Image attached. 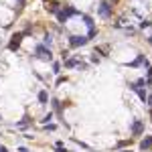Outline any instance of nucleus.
I'll return each instance as SVG.
<instances>
[{
    "mask_svg": "<svg viewBox=\"0 0 152 152\" xmlns=\"http://www.w3.org/2000/svg\"><path fill=\"white\" fill-rule=\"evenodd\" d=\"M87 37H71L69 39V45L71 47H83V45H87Z\"/></svg>",
    "mask_w": 152,
    "mask_h": 152,
    "instance_id": "obj_2",
    "label": "nucleus"
},
{
    "mask_svg": "<svg viewBox=\"0 0 152 152\" xmlns=\"http://www.w3.org/2000/svg\"><path fill=\"white\" fill-rule=\"evenodd\" d=\"M148 43H150V45H152V37H148Z\"/></svg>",
    "mask_w": 152,
    "mask_h": 152,
    "instance_id": "obj_15",
    "label": "nucleus"
},
{
    "mask_svg": "<svg viewBox=\"0 0 152 152\" xmlns=\"http://www.w3.org/2000/svg\"><path fill=\"white\" fill-rule=\"evenodd\" d=\"M142 130H144V126H142V122H138V120H136V122L132 124V132H134V134L138 136V134H142Z\"/></svg>",
    "mask_w": 152,
    "mask_h": 152,
    "instance_id": "obj_4",
    "label": "nucleus"
},
{
    "mask_svg": "<svg viewBox=\"0 0 152 152\" xmlns=\"http://www.w3.org/2000/svg\"><path fill=\"white\" fill-rule=\"evenodd\" d=\"M99 14H102V16H110V6H107L105 2L99 6Z\"/></svg>",
    "mask_w": 152,
    "mask_h": 152,
    "instance_id": "obj_6",
    "label": "nucleus"
},
{
    "mask_svg": "<svg viewBox=\"0 0 152 152\" xmlns=\"http://www.w3.org/2000/svg\"><path fill=\"white\" fill-rule=\"evenodd\" d=\"M0 152H8V150H6V148H4V146H0Z\"/></svg>",
    "mask_w": 152,
    "mask_h": 152,
    "instance_id": "obj_14",
    "label": "nucleus"
},
{
    "mask_svg": "<svg viewBox=\"0 0 152 152\" xmlns=\"http://www.w3.org/2000/svg\"><path fill=\"white\" fill-rule=\"evenodd\" d=\"M49 120H53V114H51V112H49L47 116L43 118V122H45V124H49Z\"/></svg>",
    "mask_w": 152,
    "mask_h": 152,
    "instance_id": "obj_10",
    "label": "nucleus"
},
{
    "mask_svg": "<svg viewBox=\"0 0 152 152\" xmlns=\"http://www.w3.org/2000/svg\"><path fill=\"white\" fill-rule=\"evenodd\" d=\"M77 65H81L77 59H69V61H65V67H77Z\"/></svg>",
    "mask_w": 152,
    "mask_h": 152,
    "instance_id": "obj_8",
    "label": "nucleus"
},
{
    "mask_svg": "<svg viewBox=\"0 0 152 152\" xmlns=\"http://www.w3.org/2000/svg\"><path fill=\"white\" fill-rule=\"evenodd\" d=\"M18 2H20V4H23V2H24V0H18Z\"/></svg>",
    "mask_w": 152,
    "mask_h": 152,
    "instance_id": "obj_16",
    "label": "nucleus"
},
{
    "mask_svg": "<svg viewBox=\"0 0 152 152\" xmlns=\"http://www.w3.org/2000/svg\"><path fill=\"white\" fill-rule=\"evenodd\" d=\"M122 152H130V150H122Z\"/></svg>",
    "mask_w": 152,
    "mask_h": 152,
    "instance_id": "obj_17",
    "label": "nucleus"
},
{
    "mask_svg": "<svg viewBox=\"0 0 152 152\" xmlns=\"http://www.w3.org/2000/svg\"><path fill=\"white\" fill-rule=\"evenodd\" d=\"M39 102H41V104H47L49 102V94L47 91H41V94H39Z\"/></svg>",
    "mask_w": 152,
    "mask_h": 152,
    "instance_id": "obj_7",
    "label": "nucleus"
},
{
    "mask_svg": "<svg viewBox=\"0 0 152 152\" xmlns=\"http://www.w3.org/2000/svg\"><path fill=\"white\" fill-rule=\"evenodd\" d=\"M61 71V65L59 63H53V73H59Z\"/></svg>",
    "mask_w": 152,
    "mask_h": 152,
    "instance_id": "obj_9",
    "label": "nucleus"
},
{
    "mask_svg": "<svg viewBox=\"0 0 152 152\" xmlns=\"http://www.w3.org/2000/svg\"><path fill=\"white\" fill-rule=\"evenodd\" d=\"M45 128H47V130H51V132H53V130L57 128V126H55V124H45Z\"/></svg>",
    "mask_w": 152,
    "mask_h": 152,
    "instance_id": "obj_12",
    "label": "nucleus"
},
{
    "mask_svg": "<svg viewBox=\"0 0 152 152\" xmlns=\"http://www.w3.org/2000/svg\"><path fill=\"white\" fill-rule=\"evenodd\" d=\"M16 126H18V128H26V126H28V120H24V122H20V124H16Z\"/></svg>",
    "mask_w": 152,
    "mask_h": 152,
    "instance_id": "obj_11",
    "label": "nucleus"
},
{
    "mask_svg": "<svg viewBox=\"0 0 152 152\" xmlns=\"http://www.w3.org/2000/svg\"><path fill=\"white\" fill-rule=\"evenodd\" d=\"M35 57L41 59V61H53V55H51V49H47L45 45H39L35 49Z\"/></svg>",
    "mask_w": 152,
    "mask_h": 152,
    "instance_id": "obj_1",
    "label": "nucleus"
},
{
    "mask_svg": "<svg viewBox=\"0 0 152 152\" xmlns=\"http://www.w3.org/2000/svg\"><path fill=\"white\" fill-rule=\"evenodd\" d=\"M20 41H23V35H14V37H12L10 45H8V47H10V51H16V49L20 47Z\"/></svg>",
    "mask_w": 152,
    "mask_h": 152,
    "instance_id": "obj_3",
    "label": "nucleus"
},
{
    "mask_svg": "<svg viewBox=\"0 0 152 152\" xmlns=\"http://www.w3.org/2000/svg\"><path fill=\"white\" fill-rule=\"evenodd\" d=\"M18 152H31V150H26V148H18Z\"/></svg>",
    "mask_w": 152,
    "mask_h": 152,
    "instance_id": "obj_13",
    "label": "nucleus"
},
{
    "mask_svg": "<svg viewBox=\"0 0 152 152\" xmlns=\"http://www.w3.org/2000/svg\"><path fill=\"white\" fill-rule=\"evenodd\" d=\"M140 148H142V150H146V148H152V136H146V138L140 142Z\"/></svg>",
    "mask_w": 152,
    "mask_h": 152,
    "instance_id": "obj_5",
    "label": "nucleus"
}]
</instances>
